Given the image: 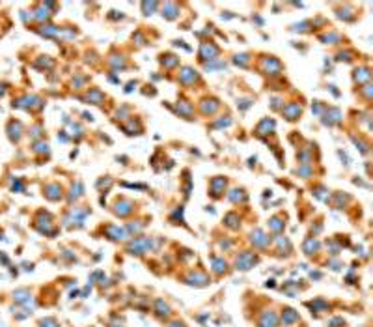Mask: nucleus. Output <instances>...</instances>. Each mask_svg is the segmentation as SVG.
I'll use <instances>...</instances> for the list:
<instances>
[{
	"label": "nucleus",
	"instance_id": "obj_15",
	"mask_svg": "<svg viewBox=\"0 0 373 327\" xmlns=\"http://www.w3.org/2000/svg\"><path fill=\"white\" fill-rule=\"evenodd\" d=\"M269 230L270 232H275V234H282V232H284V223H282L278 217H272L269 221Z\"/></svg>",
	"mask_w": 373,
	"mask_h": 327
},
{
	"label": "nucleus",
	"instance_id": "obj_13",
	"mask_svg": "<svg viewBox=\"0 0 373 327\" xmlns=\"http://www.w3.org/2000/svg\"><path fill=\"white\" fill-rule=\"evenodd\" d=\"M13 299H15L17 303H21V305H27V303H30L32 295H30V292H28L27 288H21V290H17V292H13Z\"/></svg>",
	"mask_w": 373,
	"mask_h": 327
},
{
	"label": "nucleus",
	"instance_id": "obj_1",
	"mask_svg": "<svg viewBox=\"0 0 373 327\" xmlns=\"http://www.w3.org/2000/svg\"><path fill=\"white\" fill-rule=\"evenodd\" d=\"M155 249L152 238H133V240L127 243V251L131 254H136V256H142L146 252H152Z\"/></svg>",
	"mask_w": 373,
	"mask_h": 327
},
{
	"label": "nucleus",
	"instance_id": "obj_19",
	"mask_svg": "<svg viewBox=\"0 0 373 327\" xmlns=\"http://www.w3.org/2000/svg\"><path fill=\"white\" fill-rule=\"evenodd\" d=\"M226 224H228V226H230V228L237 230V228H239V219H237V215H233V213L226 215Z\"/></svg>",
	"mask_w": 373,
	"mask_h": 327
},
{
	"label": "nucleus",
	"instance_id": "obj_9",
	"mask_svg": "<svg viewBox=\"0 0 373 327\" xmlns=\"http://www.w3.org/2000/svg\"><path fill=\"white\" fill-rule=\"evenodd\" d=\"M321 251V243L315 238H306L303 243V252L306 256H314Z\"/></svg>",
	"mask_w": 373,
	"mask_h": 327
},
{
	"label": "nucleus",
	"instance_id": "obj_16",
	"mask_svg": "<svg viewBox=\"0 0 373 327\" xmlns=\"http://www.w3.org/2000/svg\"><path fill=\"white\" fill-rule=\"evenodd\" d=\"M216 55H218V49H216V47H213V45H202V58H207V56H209V60H213Z\"/></svg>",
	"mask_w": 373,
	"mask_h": 327
},
{
	"label": "nucleus",
	"instance_id": "obj_18",
	"mask_svg": "<svg viewBox=\"0 0 373 327\" xmlns=\"http://www.w3.org/2000/svg\"><path fill=\"white\" fill-rule=\"evenodd\" d=\"M286 114H287V120H295V118H297V114H301V107H299V105L287 107V109H286Z\"/></svg>",
	"mask_w": 373,
	"mask_h": 327
},
{
	"label": "nucleus",
	"instance_id": "obj_17",
	"mask_svg": "<svg viewBox=\"0 0 373 327\" xmlns=\"http://www.w3.org/2000/svg\"><path fill=\"white\" fill-rule=\"evenodd\" d=\"M39 327H60V322L54 316H47L39 320Z\"/></svg>",
	"mask_w": 373,
	"mask_h": 327
},
{
	"label": "nucleus",
	"instance_id": "obj_11",
	"mask_svg": "<svg viewBox=\"0 0 373 327\" xmlns=\"http://www.w3.org/2000/svg\"><path fill=\"white\" fill-rule=\"evenodd\" d=\"M276 247H278V252H284L286 256L293 251L291 241H289V238H286V236H280V238H276Z\"/></svg>",
	"mask_w": 373,
	"mask_h": 327
},
{
	"label": "nucleus",
	"instance_id": "obj_20",
	"mask_svg": "<svg viewBox=\"0 0 373 327\" xmlns=\"http://www.w3.org/2000/svg\"><path fill=\"white\" fill-rule=\"evenodd\" d=\"M345 325H347L345 320H343V318H340V316L330 318L329 323H327V327H345Z\"/></svg>",
	"mask_w": 373,
	"mask_h": 327
},
{
	"label": "nucleus",
	"instance_id": "obj_8",
	"mask_svg": "<svg viewBox=\"0 0 373 327\" xmlns=\"http://www.w3.org/2000/svg\"><path fill=\"white\" fill-rule=\"evenodd\" d=\"M105 232H107L108 240H112V241H123L129 238L127 232H125V228H119V226H114V224H108Z\"/></svg>",
	"mask_w": 373,
	"mask_h": 327
},
{
	"label": "nucleus",
	"instance_id": "obj_21",
	"mask_svg": "<svg viewBox=\"0 0 373 327\" xmlns=\"http://www.w3.org/2000/svg\"><path fill=\"white\" fill-rule=\"evenodd\" d=\"M181 81L183 82H190V81H196V75H194V71L192 69H183V73H181Z\"/></svg>",
	"mask_w": 373,
	"mask_h": 327
},
{
	"label": "nucleus",
	"instance_id": "obj_7",
	"mask_svg": "<svg viewBox=\"0 0 373 327\" xmlns=\"http://www.w3.org/2000/svg\"><path fill=\"white\" fill-rule=\"evenodd\" d=\"M153 312H155V316L161 318V320H164V318L170 316V312H172V309H170V305H168L164 299H155V303H153Z\"/></svg>",
	"mask_w": 373,
	"mask_h": 327
},
{
	"label": "nucleus",
	"instance_id": "obj_5",
	"mask_svg": "<svg viewBox=\"0 0 373 327\" xmlns=\"http://www.w3.org/2000/svg\"><path fill=\"white\" fill-rule=\"evenodd\" d=\"M250 243L256 247V249H267V245L270 243V238L263 232V230L256 228L252 234H250Z\"/></svg>",
	"mask_w": 373,
	"mask_h": 327
},
{
	"label": "nucleus",
	"instance_id": "obj_14",
	"mask_svg": "<svg viewBox=\"0 0 373 327\" xmlns=\"http://www.w3.org/2000/svg\"><path fill=\"white\" fill-rule=\"evenodd\" d=\"M114 212L118 213V215H121V217H125V215H129V213L133 212V204H131L129 200L118 202V204H116V209H114Z\"/></svg>",
	"mask_w": 373,
	"mask_h": 327
},
{
	"label": "nucleus",
	"instance_id": "obj_12",
	"mask_svg": "<svg viewBox=\"0 0 373 327\" xmlns=\"http://www.w3.org/2000/svg\"><path fill=\"white\" fill-rule=\"evenodd\" d=\"M308 307L312 309V312H327L330 305H329V301H325V299H321V297H317V299L310 301Z\"/></svg>",
	"mask_w": 373,
	"mask_h": 327
},
{
	"label": "nucleus",
	"instance_id": "obj_4",
	"mask_svg": "<svg viewBox=\"0 0 373 327\" xmlns=\"http://www.w3.org/2000/svg\"><path fill=\"white\" fill-rule=\"evenodd\" d=\"M280 325V316L275 311H265L258 320V327H278Z\"/></svg>",
	"mask_w": 373,
	"mask_h": 327
},
{
	"label": "nucleus",
	"instance_id": "obj_22",
	"mask_svg": "<svg viewBox=\"0 0 373 327\" xmlns=\"http://www.w3.org/2000/svg\"><path fill=\"white\" fill-rule=\"evenodd\" d=\"M166 327H187L185 325V322H179V320H176V322H170Z\"/></svg>",
	"mask_w": 373,
	"mask_h": 327
},
{
	"label": "nucleus",
	"instance_id": "obj_6",
	"mask_svg": "<svg viewBox=\"0 0 373 327\" xmlns=\"http://www.w3.org/2000/svg\"><path fill=\"white\" fill-rule=\"evenodd\" d=\"M278 316H280V322L284 325H293V323H297L301 320V314L295 309H291V307H284L282 314H278Z\"/></svg>",
	"mask_w": 373,
	"mask_h": 327
},
{
	"label": "nucleus",
	"instance_id": "obj_23",
	"mask_svg": "<svg viewBox=\"0 0 373 327\" xmlns=\"http://www.w3.org/2000/svg\"><path fill=\"white\" fill-rule=\"evenodd\" d=\"M341 267V264L340 262H332V264H330V269H334V271H338V269H340Z\"/></svg>",
	"mask_w": 373,
	"mask_h": 327
},
{
	"label": "nucleus",
	"instance_id": "obj_3",
	"mask_svg": "<svg viewBox=\"0 0 373 327\" xmlns=\"http://www.w3.org/2000/svg\"><path fill=\"white\" fill-rule=\"evenodd\" d=\"M185 284L194 286V288H204V286L211 284V277L202 269H194V271H189V275L185 277Z\"/></svg>",
	"mask_w": 373,
	"mask_h": 327
},
{
	"label": "nucleus",
	"instance_id": "obj_2",
	"mask_svg": "<svg viewBox=\"0 0 373 327\" xmlns=\"http://www.w3.org/2000/svg\"><path fill=\"white\" fill-rule=\"evenodd\" d=\"M258 264H260V256L252 251H241L235 256V269H239V271H248Z\"/></svg>",
	"mask_w": 373,
	"mask_h": 327
},
{
	"label": "nucleus",
	"instance_id": "obj_10",
	"mask_svg": "<svg viewBox=\"0 0 373 327\" xmlns=\"http://www.w3.org/2000/svg\"><path fill=\"white\" fill-rule=\"evenodd\" d=\"M211 271L215 273V275H218V277H220V275H226L228 262L220 256H213L211 258Z\"/></svg>",
	"mask_w": 373,
	"mask_h": 327
}]
</instances>
